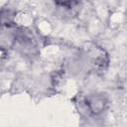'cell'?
<instances>
[{
  "instance_id": "1",
  "label": "cell",
  "mask_w": 127,
  "mask_h": 127,
  "mask_svg": "<svg viewBox=\"0 0 127 127\" xmlns=\"http://www.w3.org/2000/svg\"><path fill=\"white\" fill-rule=\"evenodd\" d=\"M85 105L89 112L93 114H98L102 112L106 105H107V100L106 97L103 94H92L89 95L85 98Z\"/></svg>"
},
{
  "instance_id": "2",
  "label": "cell",
  "mask_w": 127,
  "mask_h": 127,
  "mask_svg": "<svg viewBox=\"0 0 127 127\" xmlns=\"http://www.w3.org/2000/svg\"><path fill=\"white\" fill-rule=\"evenodd\" d=\"M54 2L60 7L70 9L76 3V0H54Z\"/></svg>"
},
{
  "instance_id": "3",
  "label": "cell",
  "mask_w": 127,
  "mask_h": 127,
  "mask_svg": "<svg viewBox=\"0 0 127 127\" xmlns=\"http://www.w3.org/2000/svg\"><path fill=\"white\" fill-rule=\"evenodd\" d=\"M1 25H2V23H1V21H0V28H1Z\"/></svg>"
}]
</instances>
